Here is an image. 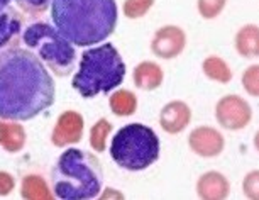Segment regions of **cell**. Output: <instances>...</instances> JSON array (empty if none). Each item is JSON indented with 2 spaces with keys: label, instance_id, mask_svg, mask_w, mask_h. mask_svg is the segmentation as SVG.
<instances>
[{
  "label": "cell",
  "instance_id": "8992f818",
  "mask_svg": "<svg viewBox=\"0 0 259 200\" xmlns=\"http://www.w3.org/2000/svg\"><path fill=\"white\" fill-rule=\"evenodd\" d=\"M159 138L149 126L133 123L120 128L110 141V156L127 172H144L159 159Z\"/></svg>",
  "mask_w": 259,
  "mask_h": 200
},
{
  "label": "cell",
  "instance_id": "ba28073f",
  "mask_svg": "<svg viewBox=\"0 0 259 200\" xmlns=\"http://www.w3.org/2000/svg\"><path fill=\"white\" fill-rule=\"evenodd\" d=\"M187 48V32L180 26H163L151 39V51L159 60H175Z\"/></svg>",
  "mask_w": 259,
  "mask_h": 200
},
{
  "label": "cell",
  "instance_id": "5b68a950",
  "mask_svg": "<svg viewBox=\"0 0 259 200\" xmlns=\"http://www.w3.org/2000/svg\"><path fill=\"white\" fill-rule=\"evenodd\" d=\"M22 43L42 61L50 73L65 78L76 68V46L71 45L53 24L36 21L24 27Z\"/></svg>",
  "mask_w": 259,
  "mask_h": 200
},
{
  "label": "cell",
  "instance_id": "e0dca14e",
  "mask_svg": "<svg viewBox=\"0 0 259 200\" xmlns=\"http://www.w3.org/2000/svg\"><path fill=\"white\" fill-rule=\"evenodd\" d=\"M138 95L133 90L119 89L114 90L109 97V107L112 114L117 117H131L138 110Z\"/></svg>",
  "mask_w": 259,
  "mask_h": 200
},
{
  "label": "cell",
  "instance_id": "603a6c76",
  "mask_svg": "<svg viewBox=\"0 0 259 200\" xmlns=\"http://www.w3.org/2000/svg\"><path fill=\"white\" fill-rule=\"evenodd\" d=\"M241 84L247 95H259V65H251L249 68H246V71L241 76Z\"/></svg>",
  "mask_w": 259,
  "mask_h": 200
},
{
  "label": "cell",
  "instance_id": "ffe728a7",
  "mask_svg": "<svg viewBox=\"0 0 259 200\" xmlns=\"http://www.w3.org/2000/svg\"><path fill=\"white\" fill-rule=\"evenodd\" d=\"M112 129H114V126H112L110 121L105 119V117H100L90 129V148L97 151V153H104L107 146H109V136L112 134Z\"/></svg>",
  "mask_w": 259,
  "mask_h": 200
},
{
  "label": "cell",
  "instance_id": "52a82bcc",
  "mask_svg": "<svg viewBox=\"0 0 259 200\" xmlns=\"http://www.w3.org/2000/svg\"><path fill=\"white\" fill-rule=\"evenodd\" d=\"M215 119L221 128L227 131H242L252 121V109L241 95H224L215 104Z\"/></svg>",
  "mask_w": 259,
  "mask_h": 200
},
{
  "label": "cell",
  "instance_id": "3957f363",
  "mask_svg": "<svg viewBox=\"0 0 259 200\" xmlns=\"http://www.w3.org/2000/svg\"><path fill=\"white\" fill-rule=\"evenodd\" d=\"M104 185V168L90 151L65 149L51 168V190L61 200H90L99 197Z\"/></svg>",
  "mask_w": 259,
  "mask_h": 200
},
{
  "label": "cell",
  "instance_id": "4fadbf2b",
  "mask_svg": "<svg viewBox=\"0 0 259 200\" xmlns=\"http://www.w3.org/2000/svg\"><path fill=\"white\" fill-rule=\"evenodd\" d=\"M24 27L22 16L16 9L7 7L0 12V53L17 45Z\"/></svg>",
  "mask_w": 259,
  "mask_h": 200
},
{
  "label": "cell",
  "instance_id": "9c48e42d",
  "mask_svg": "<svg viewBox=\"0 0 259 200\" xmlns=\"http://www.w3.org/2000/svg\"><path fill=\"white\" fill-rule=\"evenodd\" d=\"M85 131V119L76 110H65L58 115L51 131V143L56 148H70L81 141Z\"/></svg>",
  "mask_w": 259,
  "mask_h": 200
},
{
  "label": "cell",
  "instance_id": "4316f807",
  "mask_svg": "<svg viewBox=\"0 0 259 200\" xmlns=\"http://www.w3.org/2000/svg\"><path fill=\"white\" fill-rule=\"evenodd\" d=\"M11 2H12V0H0V12L11 6Z\"/></svg>",
  "mask_w": 259,
  "mask_h": 200
},
{
  "label": "cell",
  "instance_id": "44dd1931",
  "mask_svg": "<svg viewBox=\"0 0 259 200\" xmlns=\"http://www.w3.org/2000/svg\"><path fill=\"white\" fill-rule=\"evenodd\" d=\"M227 0H197V9L200 17L205 21H213L224 12Z\"/></svg>",
  "mask_w": 259,
  "mask_h": 200
},
{
  "label": "cell",
  "instance_id": "7402d4cb",
  "mask_svg": "<svg viewBox=\"0 0 259 200\" xmlns=\"http://www.w3.org/2000/svg\"><path fill=\"white\" fill-rule=\"evenodd\" d=\"M154 6V0H125L124 2V16L131 21H136V19H141L148 14Z\"/></svg>",
  "mask_w": 259,
  "mask_h": 200
},
{
  "label": "cell",
  "instance_id": "7c38bea8",
  "mask_svg": "<svg viewBox=\"0 0 259 200\" xmlns=\"http://www.w3.org/2000/svg\"><path fill=\"white\" fill-rule=\"evenodd\" d=\"M197 195L203 200H224L231 193V182L217 170L200 175L197 180Z\"/></svg>",
  "mask_w": 259,
  "mask_h": 200
},
{
  "label": "cell",
  "instance_id": "277c9868",
  "mask_svg": "<svg viewBox=\"0 0 259 200\" xmlns=\"http://www.w3.org/2000/svg\"><path fill=\"white\" fill-rule=\"evenodd\" d=\"M125 76V63L112 43L92 46L83 51L71 85L83 99H94L100 94H110Z\"/></svg>",
  "mask_w": 259,
  "mask_h": 200
},
{
  "label": "cell",
  "instance_id": "ac0fdd59",
  "mask_svg": "<svg viewBox=\"0 0 259 200\" xmlns=\"http://www.w3.org/2000/svg\"><path fill=\"white\" fill-rule=\"evenodd\" d=\"M202 71L208 80L215 82V84H222V85L231 84L232 76H234L229 63L217 55H210L205 58L202 61Z\"/></svg>",
  "mask_w": 259,
  "mask_h": 200
},
{
  "label": "cell",
  "instance_id": "d6986e66",
  "mask_svg": "<svg viewBox=\"0 0 259 200\" xmlns=\"http://www.w3.org/2000/svg\"><path fill=\"white\" fill-rule=\"evenodd\" d=\"M21 195L22 198L29 200H48L55 197L53 190L48 187V183L39 175H27V177H24L21 185Z\"/></svg>",
  "mask_w": 259,
  "mask_h": 200
},
{
  "label": "cell",
  "instance_id": "8fae6325",
  "mask_svg": "<svg viewBox=\"0 0 259 200\" xmlns=\"http://www.w3.org/2000/svg\"><path fill=\"white\" fill-rule=\"evenodd\" d=\"M192 109L183 100H171L159 112V126L166 134H180L192 123Z\"/></svg>",
  "mask_w": 259,
  "mask_h": 200
},
{
  "label": "cell",
  "instance_id": "5bb4252c",
  "mask_svg": "<svg viewBox=\"0 0 259 200\" xmlns=\"http://www.w3.org/2000/svg\"><path fill=\"white\" fill-rule=\"evenodd\" d=\"M164 80V71L156 61L144 60L139 65H136L133 71V82L139 90L144 92H153L158 90L163 85Z\"/></svg>",
  "mask_w": 259,
  "mask_h": 200
},
{
  "label": "cell",
  "instance_id": "9a60e30c",
  "mask_svg": "<svg viewBox=\"0 0 259 200\" xmlns=\"http://www.w3.org/2000/svg\"><path fill=\"white\" fill-rule=\"evenodd\" d=\"M27 143V133L17 121L0 119V146L7 153H21Z\"/></svg>",
  "mask_w": 259,
  "mask_h": 200
},
{
  "label": "cell",
  "instance_id": "2e32d148",
  "mask_svg": "<svg viewBox=\"0 0 259 200\" xmlns=\"http://www.w3.org/2000/svg\"><path fill=\"white\" fill-rule=\"evenodd\" d=\"M237 55L246 60L259 56V27L256 24H246L236 32L234 37Z\"/></svg>",
  "mask_w": 259,
  "mask_h": 200
},
{
  "label": "cell",
  "instance_id": "d4e9b609",
  "mask_svg": "<svg viewBox=\"0 0 259 200\" xmlns=\"http://www.w3.org/2000/svg\"><path fill=\"white\" fill-rule=\"evenodd\" d=\"M242 192L251 200H256L259 197V170H251V172L244 177Z\"/></svg>",
  "mask_w": 259,
  "mask_h": 200
},
{
  "label": "cell",
  "instance_id": "cb8c5ba5",
  "mask_svg": "<svg viewBox=\"0 0 259 200\" xmlns=\"http://www.w3.org/2000/svg\"><path fill=\"white\" fill-rule=\"evenodd\" d=\"M51 2L53 0H16L17 7L31 17H37L45 14L51 7Z\"/></svg>",
  "mask_w": 259,
  "mask_h": 200
},
{
  "label": "cell",
  "instance_id": "30bf717a",
  "mask_svg": "<svg viewBox=\"0 0 259 200\" xmlns=\"http://www.w3.org/2000/svg\"><path fill=\"white\" fill-rule=\"evenodd\" d=\"M188 146L200 158H217L226 148V138L212 126H198L190 133Z\"/></svg>",
  "mask_w": 259,
  "mask_h": 200
},
{
  "label": "cell",
  "instance_id": "6da1fadb",
  "mask_svg": "<svg viewBox=\"0 0 259 200\" xmlns=\"http://www.w3.org/2000/svg\"><path fill=\"white\" fill-rule=\"evenodd\" d=\"M55 99L53 75L32 51L16 45L0 53V119L31 121Z\"/></svg>",
  "mask_w": 259,
  "mask_h": 200
},
{
  "label": "cell",
  "instance_id": "484cf974",
  "mask_svg": "<svg viewBox=\"0 0 259 200\" xmlns=\"http://www.w3.org/2000/svg\"><path fill=\"white\" fill-rule=\"evenodd\" d=\"M16 188V178L12 173L6 172V170H0V197H7L11 195Z\"/></svg>",
  "mask_w": 259,
  "mask_h": 200
},
{
  "label": "cell",
  "instance_id": "7a4b0ae2",
  "mask_svg": "<svg viewBox=\"0 0 259 200\" xmlns=\"http://www.w3.org/2000/svg\"><path fill=\"white\" fill-rule=\"evenodd\" d=\"M50 11L53 26L78 48L109 39L119 21L115 0H53Z\"/></svg>",
  "mask_w": 259,
  "mask_h": 200
}]
</instances>
